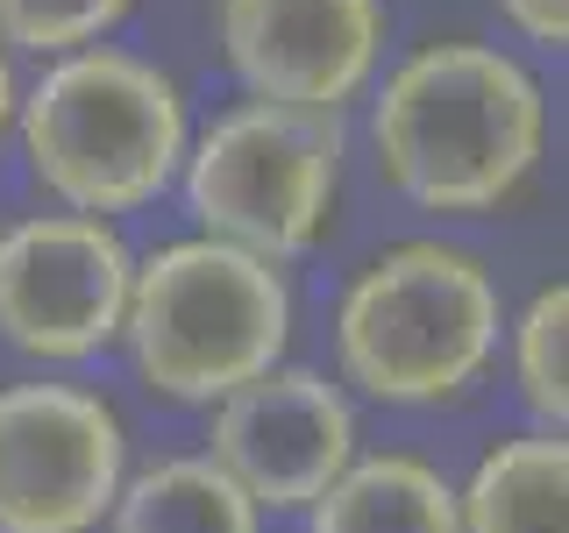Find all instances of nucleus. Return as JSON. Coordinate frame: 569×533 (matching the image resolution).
I'll list each match as a JSON object with an SVG mask.
<instances>
[{
	"mask_svg": "<svg viewBox=\"0 0 569 533\" xmlns=\"http://www.w3.org/2000/svg\"><path fill=\"white\" fill-rule=\"evenodd\" d=\"M378 171L427 213H491L548 142L541 79L498 43H420L370 107Z\"/></svg>",
	"mask_w": 569,
	"mask_h": 533,
	"instance_id": "f257e3e1",
	"label": "nucleus"
},
{
	"mask_svg": "<svg viewBox=\"0 0 569 533\" xmlns=\"http://www.w3.org/2000/svg\"><path fill=\"white\" fill-rule=\"evenodd\" d=\"M14 129L36 185L64 213H136L186 164V93L171 71L121 43H86L43 64V79L14 100Z\"/></svg>",
	"mask_w": 569,
	"mask_h": 533,
	"instance_id": "f03ea898",
	"label": "nucleus"
},
{
	"mask_svg": "<svg viewBox=\"0 0 569 533\" xmlns=\"http://www.w3.org/2000/svg\"><path fill=\"white\" fill-rule=\"evenodd\" d=\"M121 342H129L136 378L150 391L178 405H213L236 384L284 363L292 284L278 263L213 235L164 242L129 271Z\"/></svg>",
	"mask_w": 569,
	"mask_h": 533,
	"instance_id": "7ed1b4c3",
	"label": "nucleus"
},
{
	"mask_svg": "<svg viewBox=\"0 0 569 533\" xmlns=\"http://www.w3.org/2000/svg\"><path fill=\"white\" fill-rule=\"evenodd\" d=\"M342 378L378 405H441L498 355V284L456 242H399L349 278L335 306Z\"/></svg>",
	"mask_w": 569,
	"mask_h": 533,
	"instance_id": "20e7f679",
	"label": "nucleus"
},
{
	"mask_svg": "<svg viewBox=\"0 0 569 533\" xmlns=\"http://www.w3.org/2000/svg\"><path fill=\"white\" fill-rule=\"evenodd\" d=\"M186 207L200 235L284 263L320 242L342 185V129L328 114H292L271 100H242L186 142Z\"/></svg>",
	"mask_w": 569,
	"mask_h": 533,
	"instance_id": "39448f33",
	"label": "nucleus"
},
{
	"mask_svg": "<svg viewBox=\"0 0 569 533\" xmlns=\"http://www.w3.org/2000/svg\"><path fill=\"white\" fill-rule=\"evenodd\" d=\"M129 476L121 413L86 384H0V533H93Z\"/></svg>",
	"mask_w": 569,
	"mask_h": 533,
	"instance_id": "423d86ee",
	"label": "nucleus"
},
{
	"mask_svg": "<svg viewBox=\"0 0 569 533\" xmlns=\"http://www.w3.org/2000/svg\"><path fill=\"white\" fill-rule=\"evenodd\" d=\"M129 242L93 213H29L0 235V342L36 363H79L121 342Z\"/></svg>",
	"mask_w": 569,
	"mask_h": 533,
	"instance_id": "0eeeda50",
	"label": "nucleus"
},
{
	"mask_svg": "<svg viewBox=\"0 0 569 533\" xmlns=\"http://www.w3.org/2000/svg\"><path fill=\"white\" fill-rule=\"evenodd\" d=\"M207 462L257 512H307L356 462V405L320 370L278 363L213 399Z\"/></svg>",
	"mask_w": 569,
	"mask_h": 533,
	"instance_id": "6e6552de",
	"label": "nucleus"
},
{
	"mask_svg": "<svg viewBox=\"0 0 569 533\" xmlns=\"http://www.w3.org/2000/svg\"><path fill=\"white\" fill-rule=\"evenodd\" d=\"M221 50L257 100L342 114L385 50V0H221Z\"/></svg>",
	"mask_w": 569,
	"mask_h": 533,
	"instance_id": "1a4fd4ad",
	"label": "nucleus"
},
{
	"mask_svg": "<svg viewBox=\"0 0 569 533\" xmlns=\"http://www.w3.org/2000/svg\"><path fill=\"white\" fill-rule=\"evenodd\" d=\"M307 512H313V533H462L456 484L427 455H406V449L356 455Z\"/></svg>",
	"mask_w": 569,
	"mask_h": 533,
	"instance_id": "9d476101",
	"label": "nucleus"
},
{
	"mask_svg": "<svg viewBox=\"0 0 569 533\" xmlns=\"http://www.w3.org/2000/svg\"><path fill=\"white\" fill-rule=\"evenodd\" d=\"M462 533H569V449L562 434H512L477 455L456 491Z\"/></svg>",
	"mask_w": 569,
	"mask_h": 533,
	"instance_id": "9b49d317",
	"label": "nucleus"
},
{
	"mask_svg": "<svg viewBox=\"0 0 569 533\" xmlns=\"http://www.w3.org/2000/svg\"><path fill=\"white\" fill-rule=\"evenodd\" d=\"M263 512L213 470L207 455H164L150 470L121 476L107 533H257Z\"/></svg>",
	"mask_w": 569,
	"mask_h": 533,
	"instance_id": "f8f14e48",
	"label": "nucleus"
},
{
	"mask_svg": "<svg viewBox=\"0 0 569 533\" xmlns=\"http://www.w3.org/2000/svg\"><path fill=\"white\" fill-rule=\"evenodd\" d=\"M512 384L527 413L562 426L569 420V284H541L512 320Z\"/></svg>",
	"mask_w": 569,
	"mask_h": 533,
	"instance_id": "ddd939ff",
	"label": "nucleus"
},
{
	"mask_svg": "<svg viewBox=\"0 0 569 533\" xmlns=\"http://www.w3.org/2000/svg\"><path fill=\"white\" fill-rule=\"evenodd\" d=\"M129 14V0H0V43H22L36 58L100 43Z\"/></svg>",
	"mask_w": 569,
	"mask_h": 533,
	"instance_id": "4468645a",
	"label": "nucleus"
},
{
	"mask_svg": "<svg viewBox=\"0 0 569 533\" xmlns=\"http://www.w3.org/2000/svg\"><path fill=\"white\" fill-rule=\"evenodd\" d=\"M506 8V22L527 36V43L541 50H562L569 43V0H498Z\"/></svg>",
	"mask_w": 569,
	"mask_h": 533,
	"instance_id": "2eb2a0df",
	"label": "nucleus"
},
{
	"mask_svg": "<svg viewBox=\"0 0 569 533\" xmlns=\"http://www.w3.org/2000/svg\"><path fill=\"white\" fill-rule=\"evenodd\" d=\"M14 100H22V86H14V64H8V43H0V135L14 129Z\"/></svg>",
	"mask_w": 569,
	"mask_h": 533,
	"instance_id": "dca6fc26",
	"label": "nucleus"
}]
</instances>
